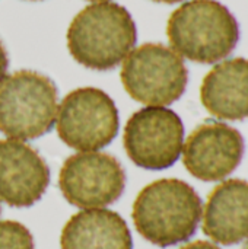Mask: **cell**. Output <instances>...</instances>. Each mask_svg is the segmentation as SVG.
Instances as JSON below:
<instances>
[{
    "label": "cell",
    "instance_id": "cell-2",
    "mask_svg": "<svg viewBox=\"0 0 248 249\" xmlns=\"http://www.w3.org/2000/svg\"><path fill=\"white\" fill-rule=\"evenodd\" d=\"M136 25L130 12L111 1L94 3L82 9L67 29L72 57L92 70L117 67L136 44Z\"/></svg>",
    "mask_w": 248,
    "mask_h": 249
},
{
    "label": "cell",
    "instance_id": "cell-18",
    "mask_svg": "<svg viewBox=\"0 0 248 249\" xmlns=\"http://www.w3.org/2000/svg\"><path fill=\"white\" fill-rule=\"evenodd\" d=\"M89 1H94L95 3V1H107V0H89Z\"/></svg>",
    "mask_w": 248,
    "mask_h": 249
},
{
    "label": "cell",
    "instance_id": "cell-10",
    "mask_svg": "<svg viewBox=\"0 0 248 249\" xmlns=\"http://www.w3.org/2000/svg\"><path fill=\"white\" fill-rule=\"evenodd\" d=\"M48 184V165L35 149L15 139L0 140V200L18 209L31 207Z\"/></svg>",
    "mask_w": 248,
    "mask_h": 249
},
{
    "label": "cell",
    "instance_id": "cell-15",
    "mask_svg": "<svg viewBox=\"0 0 248 249\" xmlns=\"http://www.w3.org/2000/svg\"><path fill=\"white\" fill-rule=\"evenodd\" d=\"M7 66H9V58H7V53L0 41V83L4 80L6 77V71H7Z\"/></svg>",
    "mask_w": 248,
    "mask_h": 249
},
{
    "label": "cell",
    "instance_id": "cell-11",
    "mask_svg": "<svg viewBox=\"0 0 248 249\" xmlns=\"http://www.w3.org/2000/svg\"><path fill=\"white\" fill-rule=\"evenodd\" d=\"M203 232L215 244L237 245L248 239V181L227 179L209 194Z\"/></svg>",
    "mask_w": 248,
    "mask_h": 249
},
{
    "label": "cell",
    "instance_id": "cell-4",
    "mask_svg": "<svg viewBox=\"0 0 248 249\" xmlns=\"http://www.w3.org/2000/svg\"><path fill=\"white\" fill-rule=\"evenodd\" d=\"M57 115V88L38 71L19 70L0 83V131L34 140L47 134Z\"/></svg>",
    "mask_w": 248,
    "mask_h": 249
},
{
    "label": "cell",
    "instance_id": "cell-6",
    "mask_svg": "<svg viewBox=\"0 0 248 249\" xmlns=\"http://www.w3.org/2000/svg\"><path fill=\"white\" fill-rule=\"evenodd\" d=\"M57 134L69 147L96 152L118 134L120 118L114 101L101 89L79 88L64 96L56 115Z\"/></svg>",
    "mask_w": 248,
    "mask_h": 249
},
{
    "label": "cell",
    "instance_id": "cell-14",
    "mask_svg": "<svg viewBox=\"0 0 248 249\" xmlns=\"http://www.w3.org/2000/svg\"><path fill=\"white\" fill-rule=\"evenodd\" d=\"M0 249H34V238L19 222H0Z\"/></svg>",
    "mask_w": 248,
    "mask_h": 249
},
{
    "label": "cell",
    "instance_id": "cell-3",
    "mask_svg": "<svg viewBox=\"0 0 248 249\" xmlns=\"http://www.w3.org/2000/svg\"><path fill=\"white\" fill-rule=\"evenodd\" d=\"M167 35L178 55L213 64L235 50L240 26L225 4L216 0H190L171 13Z\"/></svg>",
    "mask_w": 248,
    "mask_h": 249
},
{
    "label": "cell",
    "instance_id": "cell-17",
    "mask_svg": "<svg viewBox=\"0 0 248 249\" xmlns=\"http://www.w3.org/2000/svg\"><path fill=\"white\" fill-rule=\"evenodd\" d=\"M156 3H167V4H174V3H180L183 0H153Z\"/></svg>",
    "mask_w": 248,
    "mask_h": 249
},
{
    "label": "cell",
    "instance_id": "cell-9",
    "mask_svg": "<svg viewBox=\"0 0 248 249\" xmlns=\"http://www.w3.org/2000/svg\"><path fill=\"white\" fill-rule=\"evenodd\" d=\"M243 134L218 121L196 127L183 144V163L197 179L206 182L224 181L241 163L244 156Z\"/></svg>",
    "mask_w": 248,
    "mask_h": 249
},
{
    "label": "cell",
    "instance_id": "cell-12",
    "mask_svg": "<svg viewBox=\"0 0 248 249\" xmlns=\"http://www.w3.org/2000/svg\"><path fill=\"white\" fill-rule=\"evenodd\" d=\"M200 99L208 112L219 120H247V58L237 57L216 64L202 82Z\"/></svg>",
    "mask_w": 248,
    "mask_h": 249
},
{
    "label": "cell",
    "instance_id": "cell-8",
    "mask_svg": "<svg viewBox=\"0 0 248 249\" xmlns=\"http://www.w3.org/2000/svg\"><path fill=\"white\" fill-rule=\"evenodd\" d=\"M63 197L79 209H99L115 203L126 187L121 163L108 153L80 152L67 158L60 169Z\"/></svg>",
    "mask_w": 248,
    "mask_h": 249
},
{
    "label": "cell",
    "instance_id": "cell-13",
    "mask_svg": "<svg viewBox=\"0 0 248 249\" xmlns=\"http://www.w3.org/2000/svg\"><path fill=\"white\" fill-rule=\"evenodd\" d=\"M61 249H133L126 220L113 210L88 209L72 216L60 236Z\"/></svg>",
    "mask_w": 248,
    "mask_h": 249
},
{
    "label": "cell",
    "instance_id": "cell-7",
    "mask_svg": "<svg viewBox=\"0 0 248 249\" xmlns=\"http://www.w3.org/2000/svg\"><path fill=\"white\" fill-rule=\"evenodd\" d=\"M123 143L136 166L162 171L171 168L181 156L184 124L178 114L167 107H146L129 118Z\"/></svg>",
    "mask_w": 248,
    "mask_h": 249
},
{
    "label": "cell",
    "instance_id": "cell-1",
    "mask_svg": "<svg viewBox=\"0 0 248 249\" xmlns=\"http://www.w3.org/2000/svg\"><path fill=\"white\" fill-rule=\"evenodd\" d=\"M203 203L186 181L164 178L146 185L133 204V223L137 232L159 248L187 242L197 231Z\"/></svg>",
    "mask_w": 248,
    "mask_h": 249
},
{
    "label": "cell",
    "instance_id": "cell-16",
    "mask_svg": "<svg viewBox=\"0 0 248 249\" xmlns=\"http://www.w3.org/2000/svg\"><path fill=\"white\" fill-rule=\"evenodd\" d=\"M180 249H221L216 244L208 242V241H196V242H190L187 245H184Z\"/></svg>",
    "mask_w": 248,
    "mask_h": 249
},
{
    "label": "cell",
    "instance_id": "cell-19",
    "mask_svg": "<svg viewBox=\"0 0 248 249\" xmlns=\"http://www.w3.org/2000/svg\"><path fill=\"white\" fill-rule=\"evenodd\" d=\"M244 249H248V239L247 242H246V245H244Z\"/></svg>",
    "mask_w": 248,
    "mask_h": 249
},
{
    "label": "cell",
    "instance_id": "cell-5",
    "mask_svg": "<svg viewBox=\"0 0 248 249\" xmlns=\"http://www.w3.org/2000/svg\"><path fill=\"white\" fill-rule=\"evenodd\" d=\"M120 76L130 98L151 107L178 101L189 83V70L181 55L153 42L132 50L124 58Z\"/></svg>",
    "mask_w": 248,
    "mask_h": 249
}]
</instances>
